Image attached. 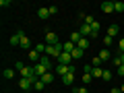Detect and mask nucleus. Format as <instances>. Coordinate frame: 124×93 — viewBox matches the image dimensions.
Listing matches in <instances>:
<instances>
[{
    "instance_id": "nucleus-1",
    "label": "nucleus",
    "mask_w": 124,
    "mask_h": 93,
    "mask_svg": "<svg viewBox=\"0 0 124 93\" xmlns=\"http://www.w3.org/2000/svg\"><path fill=\"white\" fill-rule=\"evenodd\" d=\"M64 52V46L62 44H58V46H48V48H46V56H50V58H60V54Z\"/></svg>"
},
{
    "instance_id": "nucleus-2",
    "label": "nucleus",
    "mask_w": 124,
    "mask_h": 93,
    "mask_svg": "<svg viewBox=\"0 0 124 93\" xmlns=\"http://www.w3.org/2000/svg\"><path fill=\"white\" fill-rule=\"evenodd\" d=\"M35 81H37V77H33V79H21L19 81V87H21L23 91H29V89L35 85Z\"/></svg>"
},
{
    "instance_id": "nucleus-3",
    "label": "nucleus",
    "mask_w": 124,
    "mask_h": 93,
    "mask_svg": "<svg viewBox=\"0 0 124 93\" xmlns=\"http://www.w3.org/2000/svg\"><path fill=\"white\" fill-rule=\"evenodd\" d=\"M33 72H35V77L37 79H41V77L46 75V72H52V70H48V68L41 64V62H37V64H33Z\"/></svg>"
},
{
    "instance_id": "nucleus-4",
    "label": "nucleus",
    "mask_w": 124,
    "mask_h": 93,
    "mask_svg": "<svg viewBox=\"0 0 124 93\" xmlns=\"http://www.w3.org/2000/svg\"><path fill=\"white\" fill-rule=\"evenodd\" d=\"M46 44L48 46H58L60 44V41H58V35L54 31H46Z\"/></svg>"
},
{
    "instance_id": "nucleus-5",
    "label": "nucleus",
    "mask_w": 124,
    "mask_h": 93,
    "mask_svg": "<svg viewBox=\"0 0 124 93\" xmlns=\"http://www.w3.org/2000/svg\"><path fill=\"white\" fill-rule=\"evenodd\" d=\"M79 33H81L83 37H91V35H93V29H91V25H87V23H81Z\"/></svg>"
},
{
    "instance_id": "nucleus-6",
    "label": "nucleus",
    "mask_w": 124,
    "mask_h": 93,
    "mask_svg": "<svg viewBox=\"0 0 124 93\" xmlns=\"http://www.w3.org/2000/svg\"><path fill=\"white\" fill-rule=\"evenodd\" d=\"M70 60H72V56L68 52H62L60 54V58H58V64H64V66H70Z\"/></svg>"
},
{
    "instance_id": "nucleus-7",
    "label": "nucleus",
    "mask_w": 124,
    "mask_h": 93,
    "mask_svg": "<svg viewBox=\"0 0 124 93\" xmlns=\"http://www.w3.org/2000/svg\"><path fill=\"white\" fill-rule=\"evenodd\" d=\"M54 72H56V75H60V77H64V75H68V72H70V66H64V64H56V66H54Z\"/></svg>"
},
{
    "instance_id": "nucleus-8",
    "label": "nucleus",
    "mask_w": 124,
    "mask_h": 93,
    "mask_svg": "<svg viewBox=\"0 0 124 93\" xmlns=\"http://www.w3.org/2000/svg\"><path fill=\"white\" fill-rule=\"evenodd\" d=\"M27 58H29V60L33 62V64H37V62L41 60V54L37 52V50H29V54H27Z\"/></svg>"
},
{
    "instance_id": "nucleus-9",
    "label": "nucleus",
    "mask_w": 124,
    "mask_h": 93,
    "mask_svg": "<svg viewBox=\"0 0 124 93\" xmlns=\"http://www.w3.org/2000/svg\"><path fill=\"white\" fill-rule=\"evenodd\" d=\"M99 8H101V10H103L106 15H108V13H114V2H110V0H103Z\"/></svg>"
},
{
    "instance_id": "nucleus-10",
    "label": "nucleus",
    "mask_w": 124,
    "mask_h": 93,
    "mask_svg": "<svg viewBox=\"0 0 124 93\" xmlns=\"http://www.w3.org/2000/svg\"><path fill=\"white\" fill-rule=\"evenodd\" d=\"M37 17H39L41 21H48V17H50V10L41 6V8H37Z\"/></svg>"
},
{
    "instance_id": "nucleus-11",
    "label": "nucleus",
    "mask_w": 124,
    "mask_h": 93,
    "mask_svg": "<svg viewBox=\"0 0 124 93\" xmlns=\"http://www.w3.org/2000/svg\"><path fill=\"white\" fill-rule=\"evenodd\" d=\"M118 33H120V27L116 25V23H114V25H110V27H108V35H110V37H116Z\"/></svg>"
},
{
    "instance_id": "nucleus-12",
    "label": "nucleus",
    "mask_w": 124,
    "mask_h": 93,
    "mask_svg": "<svg viewBox=\"0 0 124 93\" xmlns=\"http://www.w3.org/2000/svg\"><path fill=\"white\" fill-rule=\"evenodd\" d=\"M39 62H41V64H44L46 68H48V70H52V58H50V56H46V54H44Z\"/></svg>"
},
{
    "instance_id": "nucleus-13",
    "label": "nucleus",
    "mask_w": 124,
    "mask_h": 93,
    "mask_svg": "<svg viewBox=\"0 0 124 93\" xmlns=\"http://www.w3.org/2000/svg\"><path fill=\"white\" fill-rule=\"evenodd\" d=\"M72 81H75V72H68V75L62 77V83L64 85H72Z\"/></svg>"
},
{
    "instance_id": "nucleus-14",
    "label": "nucleus",
    "mask_w": 124,
    "mask_h": 93,
    "mask_svg": "<svg viewBox=\"0 0 124 93\" xmlns=\"http://www.w3.org/2000/svg\"><path fill=\"white\" fill-rule=\"evenodd\" d=\"M77 48H81L83 52H87V50H89V41H87V37H81V41L77 44Z\"/></svg>"
},
{
    "instance_id": "nucleus-15",
    "label": "nucleus",
    "mask_w": 124,
    "mask_h": 93,
    "mask_svg": "<svg viewBox=\"0 0 124 93\" xmlns=\"http://www.w3.org/2000/svg\"><path fill=\"white\" fill-rule=\"evenodd\" d=\"M97 56H99V58H101V60H103V62H106V60H110V58H112V54H110V50H108V48H103V50H101V52H99V54H97Z\"/></svg>"
},
{
    "instance_id": "nucleus-16",
    "label": "nucleus",
    "mask_w": 124,
    "mask_h": 93,
    "mask_svg": "<svg viewBox=\"0 0 124 93\" xmlns=\"http://www.w3.org/2000/svg\"><path fill=\"white\" fill-rule=\"evenodd\" d=\"M8 44H10V46H21V35L13 33V35H10V39H8Z\"/></svg>"
},
{
    "instance_id": "nucleus-17",
    "label": "nucleus",
    "mask_w": 124,
    "mask_h": 93,
    "mask_svg": "<svg viewBox=\"0 0 124 93\" xmlns=\"http://www.w3.org/2000/svg\"><path fill=\"white\" fill-rule=\"evenodd\" d=\"M62 46H64V52H68V54H72L75 48H77V44H72V41H66V44H62Z\"/></svg>"
},
{
    "instance_id": "nucleus-18",
    "label": "nucleus",
    "mask_w": 124,
    "mask_h": 93,
    "mask_svg": "<svg viewBox=\"0 0 124 93\" xmlns=\"http://www.w3.org/2000/svg\"><path fill=\"white\" fill-rule=\"evenodd\" d=\"M21 48H23V50H29V48H31V39H29L27 35L21 37Z\"/></svg>"
},
{
    "instance_id": "nucleus-19",
    "label": "nucleus",
    "mask_w": 124,
    "mask_h": 93,
    "mask_svg": "<svg viewBox=\"0 0 124 93\" xmlns=\"http://www.w3.org/2000/svg\"><path fill=\"white\" fill-rule=\"evenodd\" d=\"M81 37H83V35H81L79 31H72V33H70V41H72V44H79Z\"/></svg>"
},
{
    "instance_id": "nucleus-20",
    "label": "nucleus",
    "mask_w": 124,
    "mask_h": 93,
    "mask_svg": "<svg viewBox=\"0 0 124 93\" xmlns=\"http://www.w3.org/2000/svg\"><path fill=\"white\" fill-rule=\"evenodd\" d=\"M52 72H54V70H52ZM52 72H46V75L41 77V81H44L46 85H50V83H52V81H54V75H52Z\"/></svg>"
},
{
    "instance_id": "nucleus-21",
    "label": "nucleus",
    "mask_w": 124,
    "mask_h": 93,
    "mask_svg": "<svg viewBox=\"0 0 124 93\" xmlns=\"http://www.w3.org/2000/svg\"><path fill=\"white\" fill-rule=\"evenodd\" d=\"M91 75H93V79H101V77H103V68L101 66H99V68H93Z\"/></svg>"
},
{
    "instance_id": "nucleus-22",
    "label": "nucleus",
    "mask_w": 124,
    "mask_h": 93,
    "mask_svg": "<svg viewBox=\"0 0 124 93\" xmlns=\"http://www.w3.org/2000/svg\"><path fill=\"white\" fill-rule=\"evenodd\" d=\"M46 48H48V44H41V41H39V44H37L33 50H37V52H39L41 56H44V54H46Z\"/></svg>"
},
{
    "instance_id": "nucleus-23",
    "label": "nucleus",
    "mask_w": 124,
    "mask_h": 93,
    "mask_svg": "<svg viewBox=\"0 0 124 93\" xmlns=\"http://www.w3.org/2000/svg\"><path fill=\"white\" fill-rule=\"evenodd\" d=\"M2 77H4V79H13V77H15V70H13V68H4Z\"/></svg>"
},
{
    "instance_id": "nucleus-24",
    "label": "nucleus",
    "mask_w": 124,
    "mask_h": 93,
    "mask_svg": "<svg viewBox=\"0 0 124 93\" xmlns=\"http://www.w3.org/2000/svg\"><path fill=\"white\" fill-rule=\"evenodd\" d=\"M114 13H124V2H114Z\"/></svg>"
},
{
    "instance_id": "nucleus-25",
    "label": "nucleus",
    "mask_w": 124,
    "mask_h": 93,
    "mask_svg": "<svg viewBox=\"0 0 124 93\" xmlns=\"http://www.w3.org/2000/svg\"><path fill=\"white\" fill-rule=\"evenodd\" d=\"M44 87H46V83H44L41 79H37V81H35V85H33V89H37V91H41Z\"/></svg>"
},
{
    "instance_id": "nucleus-26",
    "label": "nucleus",
    "mask_w": 124,
    "mask_h": 93,
    "mask_svg": "<svg viewBox=\"0 0 124 93\" xmlns=\"http://www.w3.org/2000/svg\"><path fill=\"white\" fill-rule=\"evenodd\" d=\"M91 81H93V75H91V72H85V75H83V83H85V85H89Z\"/></svg>"
},
{
    "instance_id": "nucleus-27",
    "label": "nucleus",
    "mask_w": 124,
    "mask_h": 93,
    "mask_svg": "<svg viewBox=\"0 0 124 93\" xmlns=\"http://www.w3.org/2000/svg\"><path fill=\"white\" fill-rule=\"evenodd\" d=\"M83 54H85V52H83V50H81V48H75V52H72L70 56H72V58H81V56H83Z\"/></svg>"
},
{
    "instance_id": "nucleus-28",
    "label": "nucleus",
    "mask_w": 124,
    "mask_h": 93,
    "mask_svg": "<svg viewBox=\"0 0 124 93\" xmlns=\"http://www.w3.org/2000/svg\"><path fill=\"white\" fill-rule=\"evenodd\" d=\"M112 41H114V37H110V35H106V37H103V46H106V48H110V46H112Z\"/></svg>"
},
{
    "instance_id": "nucleus-29",
    "label": "nucleus",
    "mask_w": 124,
    "mask_h": 93,
    "mask_svg": "<svg viewBox=\"0 0 124 93\" xmlns=\"http://www.w3.org/2000/svg\"><path fill=\"white\" fill-rule=\"evenodd\" d=\"M85 19V23H87V25H93V23H95V19L91 17V15H87V17H83Z\"/></svg>"
},
{
    "instance_id": "nucleus-30",
    "label": "nucleus",
    "mask_w": 124,
    "mask_h": 93,
    "mask_svg": "<svg viewBox=\"0 0 124 93\" xmlns=\"http://www.w3.org/2000/svg\"><path fill=\"white\" fill-rule=\"evenodd\" d=\"M103 81H112V72L110 70H103V77H101Z\"/></svg>"
},
{
    "instance_id": "nucleus-31",
    "label": "nucleus",
    "mask_w": 124,
    "mask_h": 93,
    "mask_svg": "<svg viewBox=\"0 0 124 93\" xmlns=\"http://www.w3.org/2000/svg\"><path fill=\"white\" fill-rule=\"evenodd\" d=\"M118 50H120V54H124V37H120V41H118Z\"/></svg>"
},
{
    "instance_id": "nucleus-32",
    "label": "nucleus",
    "mask_w": 124,
    "mask_h": 93,
    "mask_svg": "<svg viewBox=\"0 0 124 93\" xmlns=\"http://www.w3.org/2000/svg\"><path fill=\"white\" fill-rule=\"evenodd\" d=\"M48 10H50V17H52V15L58 13V6H48Z\"/></svg>"
},
{
    "instance_id": "nucleus-33",
    "label": "nucleus",
    "mask_w": 124,
    "mask_h": 93,
    "mask_svg": "<svg viewBox=\"0 0 124 93\" xmlns=\"http://www.w3.org/2000/svg\"><path fill=\"white\" fill-rule=\"evenodd\" d=\"M75 93H87V87H79V89H72Z\"/></svg>"
},
{
    "instance_id": "nucleus-34",
    "label": "nucleus",
    "mask_w": 124,
    "mask_h": 93,
    "mask_svg": "<svg viewBox=\"0 0 124 93\" xmlns=\"http://www.w3.org/2000/svg\"><path fill=\"white\" fill-rule=\"evenodd\" d=\"M0 6H10V0H0Z\"/></svg>"
},
{
    "instance_id": "nucleus-35",
    "label": "nucleus",
    "mask_w": 124,
    "mask_h": 93,
    "mask_svg": "<svg viewBox=\"0 0 124 93\" xmlns=\"http://www.w3.org/2000/svg\"><path fill=\"white\" fill-rule=\"evenodd\" d=\"M23 66H25V64H23V62H21V60H19V62H17V64H15V68H17V70H21V68H23Z\"/></svg>"
},
{
    "instance_id": "nucleus-36",
    "label": "nucleus",
    "mask_w": 124,
    "mask_h": 93,
    "mask_svg": "<svg viewBox=\"0 0 124 93\" xmlns=\"http://www.w3.org/2000/svg\"><path fill=\"white\" fill-rule=\"evenodd\" d=\"M118 75H124V64H120V66H118Z\"/></svg>"
},
{
    "instance_id": "nucleus-37",
    "label": "nucleus",
    "mask_w": 124,
    "mask_h": 93,
    "mask_svg": "<svg viewBox=\"0 0 124 93\" xmlns=\"http://www.w3.org/2000/svg\"><path fill=\"white\" fill-rule=\"evenodd\" d=\"M110 93H122V91H120V87H114V89H112Z\"/></svg>"
},
{
    "instance_id": "nucleus-38",
    "label": "nucleus",
    "mask_w": 124,
    "mask_h": 93,
    "mask_svg": "<svg viewBox=\"0 0 124 93\" xmlns=\"http://www.w3.org/2000/svg\"><path fill=\"white\" fill-rule=\"evenodd\" d=\"M120 62H122V64H124V54H120Z\"/></svg>"
},
{
    "instance_id": "nucleus-39",
    "label": "nucleus",
    "mask_w": 124,
    "mask_h": 93,
    "mask_svg": "<svg viewBox=\"0 0 124 93\" xmlns=\"http://www.w3.org/2000/svg\"><path fill=\"white\" fill-rule=\"evenodd\" d=\"M120 91H122V93H124V83H122V85H120Z\"/></svg>"
}]
</instances>
